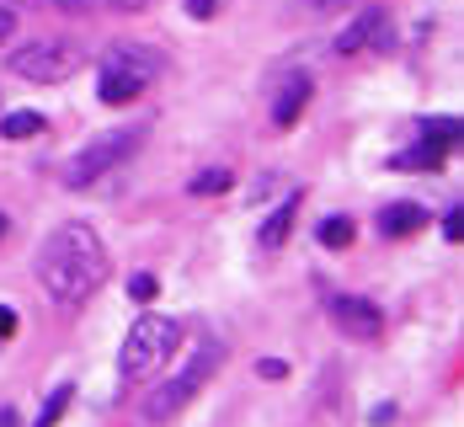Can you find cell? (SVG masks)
I'll return each mask as SVG.
<instances>
[{"label": "cell", "instance_id": "1", "mask_svg": "<svg viewBox=\"0 0 464 427\" xmlns=\"http://www.w3.org/2000/svg\"><path fill=\"white\" fill-rule=\"evenodd\" d=\"M38 284L59 305L92 299L96 288L107 284V246H102V236H96L92 225H81V219L59 225L44 240V251H38Z\"/></svg>", "mask_w": 464, "mask_h": 427}, {"label": "cell", "instance_id": "2", "mask_svg": "<svg viewBox=\"0 0 464 427\" xmlns=\"http://www.w3.org/2000/svg\"><path fill=\"white\" fill-rule=\"evenodd\" d=\"M155 75H160V53L155 48L112 44L102 53V64H96V96L107 107H123V102L144 96V86H155Z\"/></svg>", "mask_w": 464, "mask_h": 427}, {"label": "cell", "instance_id": "3", "mask_svg": "<svg viewBox=\"0 0 464 427\" xmlns=\"http://www.w3.org/2000/svg\"><path fill=\"white\" fill-rule=\"evenodd\" d=\"M219 364H225V342H203V347H192V358H187L182 369H177L166 384H155V390L140 401V417L144 422H171L187 401L198 395V384L214 380Z\"/></svg>", "mask_w": 464, "mask_h": 427}, {"label": "cell", "instance_id": "4", "mask_svg": "<svg viewBox=\"0 0 464 427\" xmlns=\"http://www.w3.org/2000/svg\"><path fill=\"white\" fill-rule=\"evenodd\" d=\"M177 342H182V326L171 321V315H140L129 336H123V353H118V374L123 380H144V374H155L171 353H177Z\"/></svg>", "mask_w": 464, "mask_h": 427}, {"label": "cell", "instance_id": "5", "mask_svg": "<svg viewBox=\"0 0 464 427\" xmlns=\"http://www.w3.org/2000/svg\"><path fill=\"white\" fill-rule=\"evenodd\" d=\"M144 129H150V123H129V129H107V134H96L86 150L70 155V166H64V188H92V182H102L107 171H118V166L144 144Z\"/></svg>", "mask_w": 464, "mask_h": 427}, {"label": "cell", "instance_id": "6", "mask_svg": "<svg viewBox=\"0 0 464 427\" xmlns=\"http://www.w3.org/2000/svg\"><path fill=\"white\" fill-rule=\"evenodd\" d=\"M86 64V48L70 44V38H44V44H27L11 53V75L33 81V86H59L70 81L75 70Z\"/></svg>", "mask_w": 464, "mask_h": 427}, {"label": "cell", "instance_id": "7", "mask_svg": "<svg viewBox=\"0 0 464 427\" xmlns=\"http://www.w3.org/2000/svg\"><path fill=\"white\" fill-rule=\"evenodd\" d=\"M325 315H331L342 332L353 336V342H373V336L384 332L379 305H373V299H363V294H331V299H325Z\"/></svg>", "mask_w": 464, "mask_h": 427}, {"label": "cell", "instance_id": "8", "mask_svg": "<svg viewBox=\"0 0 464 427\" xmlns=\"http://www.w3.org/2000/svg\"><path fill=\"white\" fill-rule=\"evenodd\" d=\"M459 144V118H427L417 129V150L401 155V166H421V171H438L449 160V150Z\"/></svg>", "mask_w": 464, "mask_h": 427}, {"label": "cell", "instance_id": "9", "mask_svg": "<svg viewBox=\"0 0 464 427\" xmlns=\"http://www.w3.org/2000/svg\"><path fill=\"white\" fill-rule=\"evenodd\" d=\"M390 38H395V27H390V16H384V11H358V16H353V22H347V27H342V33H336V53H342V59H347V53H363V48H390Z\"/></svg>", "mask_w": 464, "mask_h": 427}, {"label": "cell", "instance_id": "10", "mask_svg": "<svg viewBox=\"0 0 464 427\" xmlns=\"http://www.w3.org/2000/svg\"><path fill=\"white\" fill-rule=\"evenodd\" d=\"M304 102H310V75H304V70H294V75L283 81L278 102H273V129H294V123H299V112H304Z\"/></svg>", "mask_w": 464, "mask_h": 427}, {"label": "cell", "instance_id": "11", "mask_svg": "<svg viewBox=\"0 0 464 427\" xmlns=\"http://www.w3.org/2000/svg\"><path fill=\"white\" fill-rule=\"evenodd\" d=\"M294 209H299V192H288L278 209L262 219V230H256V246H262V251H278L283 240L294 236Z\"/></svg>", "mask_w": 464, "mask_h": 427}, {"label": "cell", "instance_id": "12", "mask_svg": "<svg viewBox=\"0 0 464 427\" xmlns=\"http://www.w3.org/2000/svg\"><path fill=\"white\" fill-rule=\"evenodd\" d=\"M421 225H427V209H421V203H390V209L379 214V230H384L390 240L417 236Z\"/></svg>", "mask_w": 464, "mask_h": 427}, {"label": "cell", "instance_id": "13", "mask_svg": "<svg viewBox=\"0 0 464 427\" xmlns=\"http://www.w3.org/2000/svg\"><path fill=\"white\" fill-rule=\"evenodd\" d=\"M0 134L5 140H33V134H44V112H5V123H0Z\"/></svg>", "mask_w": 464, "mask_h": 427}, {"label": "cell", "instance_id": "14", "mask_svg": "<svg viewBox=\"0 0 464 427\" xmlns=\"http://www.w3.org/2000/svg\"><path fill=\"white\" fill-rule=\"evenodd\" d=\"M70 401H75V384H53L48 390V401H44V412H38V422L33 427H53L64 412H70Z\"/></svg>", "mask_w": 464, "mask_h": 427}, {"label": "cell", "instance_id": "15", "mask_svg": "<svg viewBox=\"0 0 464 427\" xmlns=\"http://www.w3.org/2000/svg\"><path fill=\"white\" fill-rule=\"evenodd\" d=\"M315 236H321V246L342 251V246H353L358 230H353V219H347V214H331V219H321V230H315Z\"/></svg>", "mask_w": 464, "mask_h": 427}, {"label": "cell", "instance_id": "16", "mask_svg": "<svg viewBox=\"0 0 464 427\" xmlns=\"http://www.w3.org/2000/svg\"><path fill=\"white\" fill-rule=\"evenodd\" d=\"M230 188H235V171H225V166L192 177V192H198V198H214V192H230Z\"/></svg>", "mask_w": 464, "mask_h": 427}, {"label": "cell", "instance_id": "17", "mask_svg": "<svg viewBox=\"0 0 464 427\" xmlns=\"http://www.w3.org/2000/svg\"><path fill=\"white\" fill-rule=\"evenodd\" d=\"M155 278H150V273H134V278H129V294H134V299H140V305H150V299H155Z\"/></svg>", "mask_w": 464, "mask_h": 427}, {"label": "cell", "instance_id": "18", "mask_svg": "<svg viewBox=\"0 0 464 427\" xmlns=\"http://www.w3.org/2000/svg\"><path fill=\"white\" fill-rule=\"evenodd\" d=\"M53 5H64V11H75V5H123V11H134L140 0H53Z\"/></svg>", "mask_w": 464, "mask_h": 427}, {"label": "cell", "instance_id": "19", "mask_svg": "<svg viewBox=\"0 0 464 427\" xmlns=\"http://www.w3.org/2000/svg\"><path fill=\"white\" fill-rule=\"evenodd\" d=\"M256 374H262V380H283V374H288V364H283V358H262V364H256Z\"/></svg>", "mask_w": 464, "mask_h": 427}, {"label": "cell", "instance_id": "20", "mask_svg": "<svg viewBox=\"0 0 464 427\" xmlns=\"http://www.w3.org/2000/svg\"><path fill=\"white\" fill-rule=\"evenodd\" d=\"M214 11H219V0H187V16H198V22L214 16Z\"/></svg>", "mask_w": 464, "mask_h": 427}, {"label": "cell", "instance_id": "21", "mask_svg": "<svg viewBox=\"0 0 464 427\" xmlns=\"http://www.w3.org/2000/svg\"><path fill=\"white\" fill-rule=\"evenodd\" d=\"M443 236H449V240H459V236H464V214H459V209L443 219Z\"/></svg>", "mask_w": 464, "mask_h": 427}, {"label": "cell", "instance_id": "22", "mask_svg": "<svg viewBox=\"0 0 464 427\" xmlns=\"http://www.w3.org/2000/svg\"><path fill=\"white\" fill-rule=\"evenodd\" d=\"M11 33H16V11H11V5H0V44H5Z\"/></svg>", "mask_w": 464, "mask_h": 427}, {"label": "cell", "instance_id": "23", "mask_svg": "<svg viewBox=\"0 0 464 427\" xmlns=\"http://www.w3.org/2000/svg\"><path fill=\"white\" fill-rule=\"evenodd\" d=\"M5 336H16V310L0 305V342H5Z\"/></svg>", "mask_w": 464, "mask_h": 427}, {"label": "cell", "instance_id": "24", "mask_svg": "<svg viewBox=\"0 0 464 427\" xmlns=\"http://www.w3.org/2000/svg\"><path fill=\"white\" fill-rule=\"evenodd\" d=\"M310 11H331V5H347V0H304Z\"/></svg>", "mask_w": 464, "mask_h": 427}, {"label": "cell", "instance_id": "25", "mask_svg": "<svg viewBox=\"0 0 464 427\" xmlns=\"http://www.w3.org/2000/svg\"><path fill=\"white\" fill-rule=\"evenodd\" d=\"M0 427H16V412H0Z\"/></svg>", "mask_w": 464, "mask_h": 427}, {"label": "cell", "instance_id": "26", "mask_svg": "<svg viewBox=\"0 0 464 427\" xmlns=\"http://www.w3.org/2000/svg\"><path fill=\"white\" fill-rule=\"evenodd\" d=\"M0 236H5V214H0Z\"/></svg>", "mask_w": 464, "mask_h": 427}, {"label": "cell", "instance_id": "27", "mask_svg": "<svg viewBox=\"0 0 464 427\" xmlns=\"http://www.w3.org/2000/svg\"><path fill=\"white\" fill-rule=\"evenodd\" d=\"M0 5H5V0H0ZM44 5H53V0H44Z\"/></svg>", "mask_w": 464, "mask_h": 427}]
</instances>
